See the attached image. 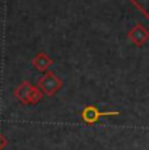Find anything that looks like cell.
Returning <instances> with one entry per match:
<instances>
[{
    "label": "cell",
    "mask_w": 149,
    "mask_h": 150,
    "mask_svg": "<svg viewBox=\"0 0 149 150\" xmlns=\"http://www.w3.org/2000/svg\"><path fill=\"white\" fill-rule=\"evenodd\" d=\"M15 94L24 103H35L41 98V94L34 88H31V85L29 82H24L20 88H17Z\"/></svg>",
    "instance_id": "1"
},
{
    "label": "cell",
    "mask_w": 149,
    "mask_h": 150,
    "mask_svg": "<svg viewBox=\"0 0 149 150\" xmlns=\"http://www.w3.org/2000/svg\"><path fill=\"white\" fill-rule=\"evenodd\" d=\"M33 64H34V67L37 69H39V71H45V69H47L53 64V60H50L46 56V54L42 52V54L37 55V57L33 60Z\"/></svg>",
    "instance_id": "4"
},
{
    "label": "cell",
    "mask_w": 149,
    "mask_h": 150,
    "mask_svg": "<svg viewBox=\"0 0 149 150\" xmlns=\"http://www.w3.org/2000/svg\"><path fill=\"white\" fill-rule=\"evenodd\" d=\"M116 112H107V114H101L97 111V108L94 106H87L85 110L82 111V119L87 123H94L104 115H115Z\"/></svg>",
    "instance_id": "3"
},
{
    "label": "cell",
    "mask_w": 149,
    "mask_h": 150,
    "mask_svg": "<svg viewBox=\"0 0 149 150\" xmlns=\"http://www.w3.org/2000/svg\"><path fill=\"white\" fill-rule=\"evenodd\" d=\"M4 146H5V140H4V137L0 134V150L4 149Z\"/></svg>",
    "instance_id": "6"
},
{
    "label": "cell",
    "mask_w": 149,
    "mask_h": 150,
    "mask_svg": "<svg viewBox=\"0 0 149 150\" xmlns=\"http://www.w3.org/2000/svg\"><path fill=\"white\" fill-rule=\"evenodd\" d=\"M38 83H39V88H41L42 90L47 94V96H53V94L58 90L59 86H60V82L58 81V79L55 77V74L50 73V72H48V73H46L45 76L39 80Z\"/></svg>",
    "instance_id": "2"
},
{
    "label": "cell",
    "mask_w": 149,
    "mask_h": 150,
    "mask_svg": "<svg viewBox=\"0 0 149 150\" xmlns=\"http://www.w3.org/2000/svg\"><path fill=\"white\" fill-rule=\"evenodd\" d=\"M130 1L149 20V0H130Z\"/></svg>",
    "instance_id": "5"
}]
</instances>
